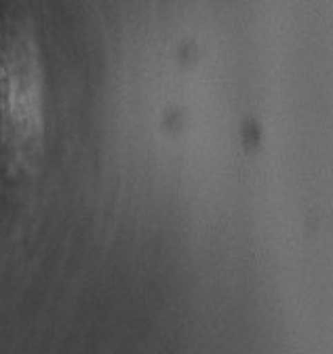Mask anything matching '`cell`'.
I'll use <instances>...</instances> for the list:
<instances>
[{
	"label": "cell",
	"instance_id": "cell-1",
	"mask_svg": "<svg viewBox=\"0 0 333 354\" xmlns=\"http://www.w3.org/2000/svg\"><path fill=\"white\" fill-rule=\"evenodd\" d=\"M45 70L40 44L26 15L0 30V142L11 175H34L45 154Z\"/></svg>",
	"mask_w": 333,
	"mask_h": 354
}]
</instances>
